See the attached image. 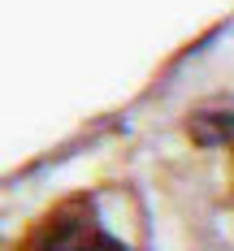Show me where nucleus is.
I'll return each mask as SVG.
<instances>
[{
  "instance_id": "obj_1",
  "label": "nucleus",
  "mask_w": 234,
  "mask_h": 251,
  "mask_svg": "<svg viewBox=\"0 0 234 251\" xmlns=\"http://www.w3.org/2000/svg\"><path fill=\"white\" fill-rule=\"evenodd\" d=\"M30 251H130V247L100 226L96 208L87 200H74L65 208H56L48 221L39 226Z\"/></svg>"
},
{
  "instance_id": "obj_2",
  "label": "nucleus",
  "mask_w": 234,
  "mask_h": 251,
  "mask_svg": "<svg viewBox=\"0 0 234 251\" xmlns=\"http://www.w3.org/2000/svg\"><path fill=\"white\" fill-rule=\"evenodd\" d=\"M191 139L200 148L234 143V100H217V104H204L200 113H191Z\"/></svg>"
}]
</instances>
